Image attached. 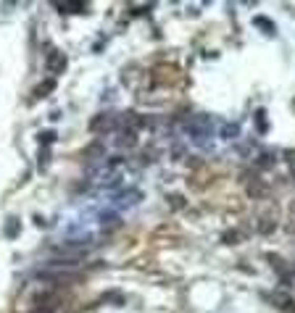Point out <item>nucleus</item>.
I'll use <instances>...</instances> for the list:
<instances>
[{
  "label": "nucleus",
  "instance_id": "obj_1",
  "mask_svg": "<svg viewBox=\"0 0 295 313\" xmlns=\"http://www.w3.org/2000/svg\"><path fill=\"white\" fill-rule=\"evenodd\" d=\"M269 300H271L279 310H287V313H292V310H295V297H290L287 292H271Z\"/></svg>",
  "mask_w": 295,
  "mask_h": 313
}]
</instances>
